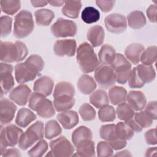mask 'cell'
Returning a JSON list of instances; mask_svg holds the SVG:
<instances>
[{"label":"cell","mask_w":157,"mask_h":157,"mask_svg":"<svg viewBox=\"0 0 157 157\" xmlns=\"http://www.w3.org/2000/svg\"><path fill=\"white\" fill-rule=\"evenodd\" d=\"M1 62L6 63H19L22 61L28 54L27 46L21 41H1L0 49Z\"/></svg>","instance_id":"6da1fadb"},{"label":"cell","mask_w":157,"mask_h":157,"mask_svg":"<svg viewBox=\"0 0 157 157\" xmlns=\"http://www.w3.org/2000/svg\"><path fill=\"white\" fill-rule=\"evenodd\" d=\"M76 52L77 61L82 72L85 74L92 72L100 66L93 47L88 42L81 43Z\"/></svg>","instance_id":"7a4b0ae2"},{"label":"cell","mask_w":157,"mask_h":157,"mask_svg":"<svg viewBox=\"0 0 157 157\" xmlns=\"http://www.w3.org/2000/svg\"><path fill=\"white\" fill-rule=\"evenodd\" d=\"M13 34L17 39H23L30 35L34 28L33 15L27 10H21L15 16Z\"/></svg>","instance_id":"3957f363"},{"label":"cell","mask_w":157,"mask_h":157,"mask_svg":"<svg viewBox=\"0 0 157 157\" xmlns=\"http://www.w3.org/2000/svg\"><path fill=\"white\" fill-rule=\"evenodd\" d=\"M28 107L36 112L37 115L41 118H52L55 114L53 103L47 99L46 96L38 93H31L28 101Z\"/></svg>","instance_id":"277c9868"},{"label":"cell","mask_w":157,"mask_h":157,"mask_svg":"<svg viewBox=\"0 0 157 157\" xmlns=\"http://www.w3.org/2000/svg\"><path fill=\"white\" fill-rule=\"evenodd\" d=\"M44 134V123L41 121H37L23 132L18 143V147L21 150L28 149L36 142L42 139Z\"/></svg>","instance_id":"5b68a950"},{"label":"cell","mask_w":157,"mask_h":157,"mask_svg":"<svg viewBox=\"0 0 157 157\" xmlns=\"http://www.w3.org/2000/svg\"><path fill=\"white\" fill-rule=\"evenodd\" d=\"M0 134V155L6 151L7 147H14L19 141L23 134V130L13 124H10L6 127L1 126Z\"/></svg>","instance_id":"8992f818"},{"label":"cell","mask_w":157,"mask_h":157,"mask_svg":"<svg viewBox=\"0 0 157 157\" xmlns=\"http://www.w3.org/2000/svg\"><path fill=\"white\" fill-rule=\"evenodd\" d=\"M110 66L115 72L116 82L119 84H125L132 69L131 63L122 54L117 53L115 59Z\"/></svg>","instance_id":"52a82bcc"},{"label":"cell","mask_w":157,"mask_h":157,"mask_svg":"<svg viewBox=\"0 0 157 157\" xmlns=\"http://www.w3.org/2000/svg\"><path fill=\"white\" fill-rule=\"evenodd\" d=\"M50 29L53 36L57 38L73 37L77 33V25L74 21L59 18Z\"/></svg>","instance_id":"ba28073f"},{"label":"cell","mask_w":157,"mask_h":157,"mask_svg":"<svg viewBox=\"0 0 157 157\" xmlns=\"http://www.w3.org/2000/svg\"><path fill=\"white\" fill-rule=\"evenodd\" d=\"M94 78L98 85L103 88L113 86L116 82L113 69L109 65H100L94 72Z\"/></svg>","instance_id":"9c48e42d"},{"label":"cell","mask_w":157,"mask_h":157,"mask_svg":"<svg viewBox=\"0 0 157 157\" xmlns=\"http://www.w3.org/2000/svg\"><path fill=\"white\" fill-rule=\"evenodd\" d=\"M50 147L56 157L72 156L75 148L71 142L64 136H60L50 142Z\"/></svg>","instance_id":"30bf717a"},{"label":"cell","mask_w":157,"mask_h":157,"mask_svg":"<svg viewBox=\"0 0 157 157\" xmlns=\"http://www.w3.org/2000/svg\"><path fill=\"white\" fill-rule=\"evenodd\" d=\"M40 75V72L26 62L18 63L15 66V78L18 83L33 81Z\"/></svg>","instance_id":"8fae6325"},{"label":"cell","mask_w":157,"mask_h":157,"mask_svg":"<svg viewBox=\"0 0 157 157\" xmlns=\"http://www.w3.org/2000/svg\"><path fill=\"white\" fill-rule=\"evenodd\" d=\"M104 24L106 29L113 34L123 33L127 28V21L125 17L117 13L107 15L104 19Z\"/></svg>","instance_id":"7c38bea8"},{"label":"cell","mask_w":157,"mask_h":157,"mask_svg":"<svg viewBox=\"0 0 157 157\" xmlns=\"http://www.w3.org/2000/svg\"><path fill=\"white\" fill-rule=\"evenodd\" d=\"M13 66L10 64L1 62L0 63V78L1 96L6 94L13 88L15 82L12 76Z\"/></svg>","instance_id":"4fadbf2b"},{"label":"cell","mask_w":157,"mask_h":157,"mask_svg":"<svg viewBox=\"0 0 157 157\" xmlns=\"http://www.w3.org/2000/svg\"><path fill=\"white\" fill-rule=\"evenodd\" d=\"M77 51V43L74 39L57 40L53 45V52L56 56L72 57Z\"/></svg>","instance_id":"5bb4252c"},{"label":"cell","mask_w":157,"mask_h":157,"mask_svg":"<svg viewBox=\"0 0 157 157\" xmlns=\"http://www.w3.org/2000/svg\"><path fill=\"white\" fill-rule=\"evenodd\" d=\"M31 94V90L25 84H20L14 88L9 95V98L18 105H25L29 101Z\"/></svg>","instance_id":"9a60e30c"},{"label":"cell","mask_w":157,"mask_h":157,"mask_svg":"<svg viewBox=\"0 0 157 157\" xmlns=\"http://www.w3.org/2000/svg\"><path fill=\"white\" fill-rule=\"evenodd\" d=\"M17 109L15 104L6 98H2L0 103V121L1 125L10 123L13 119Z\"/></svg>","instance_id":"2e32d148"},{"label":"cell","mask_w":157,"mask_h":157,"mask_svg":"<svg viewBox=\"0 0 157 157\" xmlns=\"http://www.w3.org/2000/svg\"><path fill=\"white\" fill-rule=\"evenodd\" d=\"M54 86L53 79L47 75H44L37 78L34 83V92L38 93L45 96L51 94Z\"/></svg>","instance_id":"e0dca14e"},{"label":"cell","mask_w":157,"mask_h":157,"mask_svg":"<svg viewBox=\"0 0 157 157\" xmlns=\"http://www.w3.org/2000/svg\"><path fill=\"white\" fill-rule=\"evenodd\" d=\"M126 101L134 111L142 110L147 104L145 94L140 91L132 90L127 94Z\"/></svg>","instance_id":"ac0fdd59"},{"label":"cell","mask_w":157,"mask_h":157,"mask_svg":"<svg viewBox=\"0 0 157 157\" xmlns=\"http://www.w3.org/2000/svg\"><path fill=\"white\" fill-rule=\"evenodd\" d=\"M56 118L65 129H71L79 121L78 113L74 110H67L58 113Z\"/></svg>","instance_id":"d6986e66"},{"label":"cell","mask_w":157,"mask_h":157,"mask_svg":"<svg viewBox=\"0 0 157 157\" xmlns=\"http://www.w3.org/2000/svg\"><path fill=\"white\" fill-rule=\"evenodd\" d=\"M105 37V32L103 28L99 25H94L89 28L86 33L87 40L93 47L101 46Z\"/></svg>","instance_id":"ffe728a7"},{"label":"cell","mask_w":157,"mask_h":157,"mask_svg":"<svg viewBox=\"0 0 157 157\" xmlns=\"http://www.w3.org/2000/svg\"><path fill=\"white\" fill-rule=\"evenodd\" d=\"M96 83L94 78L87 74H82L78 78L77 83L78 90L83 94H91L96 88Z\"/></svg>","instance_id":"44dd1931"},{"label":"cell","mask_w":157,"mask_h":157,"mask_svg":"<svg viewBox=\"0 0 157 157\" xmlns=\"http://www.w3.org/2000/svg\"><path fill=\"white\" fill-rule=\"evenodd\" d=\"M144 49L145 47L142 44H131L124 50L125 58L132 64H137L140 62V58Z\"/></svg>","instance_id":"7402d4cb"},{"label":"cell","mask_w":157,"mask_h":157,"mask_svg":"<svg viewBox=\"0 0 157 157\" xmlns=\"http://www.w3.org/2000/svg\"><path fill=\"white\" fill-rule=\"evenodd\" d=\"M116 55V51L112 46L104 44L101 47L98 53V59L102 65L110 66L115 60Z\"/></svg>","instance_id":"603a6c76"},{"label":"cell","mask_w":157,"mask_h":157,"mask_svg":"<svg viewBox=\"0 0 157 157\" xmlns=\"http://www.w3.org/2000/svg\"><path fill=\"white\" fill-rule=\"evenodd\" d=\"M127 91L122 86H112L108 93V97L110 102L115 105H118L123 102H125L127 97Z\"/></svg>","instance_id":"cb8c5ba5"},{"label":"cell","mask_w":157,"mask_h":157,"mask_svg":"<svg viewBox=\"0 0 157 157\" xmlns=\"http://www.w3.org/2000/svg\"><path fill=\"white\" fill-rule=\"evenodd\" d=\"M37 118L36 114L26 108H21L15 118V123L21 128L27 127L31 123Z\"/></svg>","instance_id":"d4e9b609"},{"label":"cell","mask_w":157,"mask_h":157,"mask_svg":"<svg viewBox=\"0 0 157 157\" xmlns=\"http://www.w3.org/2000/svg\"><path fill=\"white\" fill-rule=\"evenodd\" d=\"M128 26L134 29L142 28L147 23L146 17L144 13L140 10L131 12L127 16Z\"/></svg>","instance_id":"484cf974"},{"label":"cell","mask_w":157,"mask_h":157,"mask_svg":"<svg viewBox=\"0 0 157 157\" xmlns=\"http://www.w3.org/2000/svg\"><path fill=\"white\" fill-rule=\"evenodd\" d=\"M92 138L93 133L91 130L85 126H80L76 128L71 136L72 142L74 147L83 141L92 140Z\"/></svg>","instance_id":"4316f807"},{"label":"cell","mask_w":157,"mask_h":157,"mask_svg":"<svg viewBox=\"0 0 157 157\" xmlns=\"http://www.w3.org/2000/svg\"><path fill=\"white\" fill-rule=\"evenodd\" d=\"M136 68L139 78L145 84L151 83L155 80L156 72L152 65L138 64Z\"/></svg>","instance_id":"83f0119b"},{"label":"cell","mask_w":157,"mask_h":157,"mask_svg":"<svg viewBox=\"0 0 157 157\" xmlns=\"http://www.w3.org/2000/svg\"><path fill=\"white\" fill-rule=\"evenodd\" d=\"M82 6L80 1H66L63 5L61 12L67 17L77 18L78 17Z\"/></svg>","instance_id":"f1b7e54d"},{"label":"cell","mask_w":157,"mask_h":157,"mask_svg":"<svg viewBox=\"0 0 157 157\" xmlns=\"http://www.w3.org/2000/svg\"><path fill=\"white\" fill-rule=\"evenodd\" d=\"M36 23L38 26H47L55 17V13L48 9H41L34 12Z\"/></svg>","instance_id":"f546056e"},{"label":"cell","mask_w":157,"mask_h":157,"mask_svg":"<svg viewBox=\"0 0 157 157\" xmlns=\"http://www.w3.org/2000/svg\"><path fill=\"white\" fill-rule=\"evenodd\" d=\"M90 103L97 109L109 105V99L108 94L102 89H98L93 91L90 96Z\"/></svg>","instance_id":"4dcf8cb0"},{"label":"cell","mask_w":157,"mask_h":157,"mask_svg":"<svg viewBox=\"0 0 157 157\" xmlns=\"http://www.w3.org/2000/svg\"><path fill=\"white\" fill-rule=\"evenodd\" d=\"M75 93V88L71 83L67 81H61L56 85L53 91V96L54 98L63 96L74 97Z\"/></svg>","instance_id":"1f68e13d"},{"label":"cell","mask_w":157,"mask_h":157,"mask_svg":"<svg viewBox=\"0 0 157 157\" xmlns=\"http://www.w3.org/2000/svg\"><path fill=\"white\" fill-rule=\"evenodd\" d=\"M74 97L70 96H63L54 98L53 105L55 109L58 112H62L70 110L75 104Z\"/></svg>","instance_id":"d6a6232c"},{"label":"cell","mask_w":157,"mask_h":157,"mask_svg":"<svg viewBox=\"0 0 157 157\" xmlns=\"http://www.w3.org/2000/svg\"><path fill=\"white\" fill-rule=\"evenodd\" d=\"M76 147L78 156L94 157L96 156L94 142L92 140H87L78 144Z\"/></svg>","instance_id":"836d02e7"},{"label":"cell","mask_w":157,"mask_h":157,"mask_svg":"<svg viewBox=\"0 0 157 157\" xmlns=\"http://www.w3.org/2000/svg\"><path fill=\"white\" fill-rule=\"evenodd\" d=\"M115 133L117 138L128 140L132 138L134 132L128 126L126 122H118L115 126Z\"/></svg>","instance_id":"e575fe53"},{"label":"cell","mask_w":157,"mask_h":157,"mask_svg":"<svg viewBox=\"0 0 157 157\" xmlns=\"http://www.w3.org/2000/svg\"><path fill=\"white\" fill-rule=\"evenodd\" d=\"M62 129L57 121L50 120L45 123L44 128V136L47 139H52L60 135Z\"/></svg>","instance_id":"d590c367"},{"label":"cell","mask_w":157,"mask_h":157,"mask_svg":"<svg viewBox=\"0 0 157 157\" xmlns=\"http://www.w3.org/2000/svg\"><path fill=\"white\" fill-rule=\"evenodd\" d=\"M81 18L82 21L85 23H94L99 20L100 13L94 7H86L81 13Z\"/></svg>","instance_id":"8d00e7d4"},{"label":"cell","mask_w":157,"mask_h":157,"mask_svg":"<svg viewBox=\"0 0 157 157\" xmlns=\"http://www.w3.org/2000/svg\"><path fill=\"white\" fill-rule=\"evenodd\" d=\"M115 112L118 118L124 121H126L133 118L135 113L134 110L126 102H123L118 105Z\"/></svg>","instance_id":"74e56055"},{"label":"cell","mask_w":157,"mask_h":157,"mask_svg":"<svg viewBox=\"0 0 157 157\" xmlns=\"http://www.w3.org/2000/svg\"><path fill=\"white\" fill-rule=\"evenodd\" d=\"M156 45H152L145 48L141 54L140 61L144 65H152L156 59Z\"/></svg>","instance_id":"f35d334b"},{"label":"cell","mask_w":157,"mask_h":157,"mask_svg":"<svg viewBox=\"0 0 157 157\" xmlns=\"http://www.w3.org/2000/svg\"><path fill=\"white\" fill-rule=\"evenodd\" d=\"M98 118L102 122L113 121L116 118L115 109L109 105L100 108L98 111Z\"/></svg>","instance_id":"ab89813d"},{"label":"cell","mask_w":157,"mask_h":157,"mask_svg":"<svg viewBox=\"0 0 157 157\" xmlns=\"http://www.w3.org/2000/svg\"><path fill=\"white\" fill-rule=\"evenodd\" d=\"M1 9L2 12L7 15H14L21 7L20 1H1Z\"/></svg>","instance_id":"60d3db41"},{"label":"cell","mask_w":157,"mask_h":157,"mask_svg":"<svg viewBox=\"0 0 157 157\" xmlns=\"http://www.w3.org/2000/svg\"><path fill=\"white\" fill-rule=\"evenodd\" d=\"M48 146L47 142L41 139L37 142V143L28 151V155L31 157H41L45 155L48 150Z\"/></svg>","instance_id":"b9f144b4"},{"label":"cell","mask_w":157,"mask_h":157,"mask_svg":"<svg viewBox=\"0 0 157 157\" xmlns=\"http://www.w3.org/2000/svg\"><path fill=\"white\" fill-rule=\"evenodd\" d=\"M78 113L82 119L85 121H91L96 117L94 109L88 103H83L79 108Z\"/></svg>","instance_id":"7bdbcfd3"},{"label":"cell","mask_w":157,"mask_h":157,"mask_svg":"<svg viewBox=\"0 0 157 157\" xmlns=\"http://www.w3.org/2000/svg\"><path fill=\"white\" fill-rule=\"evenodd\" d=\"M115 124H107L102 125L99 129L100 137L107 142L117 139L115 133Z\"/></svg>","instance_id":"ee69618b"},{"label":"cell","mask_w":157,"mask_h":157,"mask_svg":"<svg viewBox=\"0 0 157 157\" xmlns=\"http://www.w3.org/2000/svg\"><path fill=\"white\" fill-rule=\"evenodd\" d=\"M134 118L142 128H149L153 123V120L143 110L135 113Z\"/></svg>","instance_id":"f6af8a7d"},{"label":"cell","mask_w":157,"mask_h":157,"mask_svg":"<svg viewBox=\"0 0 157 157\" xmlns=\"http://www.w3.org/2000/svg\"><path fill=\"white\" fill-rule=\"evenodd\" d=\"M12 18L7 15H2L0 18L1 36L6 37L8 36L12 31Z\"/></svg>","instance_id":"bcb514c9"},{"label":"cell","mask_w":157,"mask_h":157,"mask_svg":"<svg viewBox=\"0 0 157 157\" xmlns=\"http://www.w3.org/2000/svg\"><path fill=\"white\" fill-rule=\"evenodd\" d=\"M97 156L109 157L113 155V150L107 141H100L97 145Z\"/></svg>","instance_id":"7dc6e473"},{"label":"cell","mask_w":157,"mask_h":157,"mask_svg":"<svg viewBox=\"0 0 157 157\" xmlns=\"http://www.w3.org/2000/svg\"><path fill=\"white\" fill-rule=\"evenodd\" d=\"M25 62L30 64L31 66L35 68L39 72L42 71L45 66V63L42 58L40 56L36 54L31 55L29 56H28L25 61Z\"/></svg>","instance_id":"c3c4849f"},{"label":"cell","mask_w":157,"mask_h":157,"mask_svg":"<svg viewBox=\"0 0 157 157\" xmlns=\"http://www.w3.org/2000/svg\"><path fill=\"white\" fill-rule=\"evenodd\" d=\"M128 82L129 86L131 88H140L145 85V83L139 78L136 67L131 69Z\"/></svg>","instance_id":"681fc988"},{"label":"cell","mask_w":157,"mask_h":157,"mask_svg":"<svg viewBox=\"0 0 157 157\" xmlns=\"http://www.w3.org/2000/svg\"><path fill=\"white\" fill-rule=\"evenodd\" d=\"M144 112L153 120L157 119V102L151 101L147 103L144 107Z\"/></svg>","instance_id":"f907efd6"},{"label":"cell","mask_w":157,"mask_h":157,"mask_svg":"<svg viewBox=\"0 0 157 157\" xmlns=\"http://www.w3.org/2000/svg\"><path fill=\"white\" fill-rule=\"evenodd\" d=\"M97 6L101 10V11L104 13H107L112 10L116 2L115 1H101L97 0L95 1Z\"/></svg>","instance_id":"816d5d0a"},{"label":"cell","mask_w":157,"mask_h":157,"mask_svg":"<svg viewBox=\"0 0 157 157\" xmlns=\"http://www.w3.org/2000/svg\"><path fill=\"white\" fill-rule=\"evenodd\" d=\"M156 132V128H152V129H148L145 132V134H144L145 139L147 144L154 145L157 144Z\"/></svg>","instance_id":"f5cc1de1"},{"label":"cell","mask_w":157,"mask_h":157,"mask_svg":"<svg viewBox=\"0 0 157 157\" xmlns=\"http://www.w3.org/2000/svg\"><path fill=\"white\" fill-rule=\"evenodd\" d=\"M107 142L109 144L110 147L114 150H120L121 149H123L127 145L126 140L120 139L118 138H117L114 140L109 141Z\"/></svg>","instance_id":"db71d44e"},{"label":"cell","mask_w":157,"mask_h":157,"mask_svg":"<svg viewBox=\"0 0 157 157\" xmlns=\"http://www.w3.org/2000/svg\"><path fill=\"white\" fill-rule=\"evenodd\" d=\"M156 10L157 7L155 4H151L147 8L146 13L151 23H156Z\"/></svg>","instance_id":"11a10c76"},{"label":"cell","mask_w":157,"mask_h":157,"mask_svg":"<svg viewBox=\"0 0 157 157\" xmlns=\"http://www.w3.org/2000/svg\"><path fill=\"white\" fill-rule=\"evenodd\" d=\"M126 123L128 124V126L134 132L137 133L140 132L143 128L137 123V122L134 120V117L132 118L131 119L125 121Z\"/></svg>","instance_id":"9f6ffc18"},{"label":"cell","mask_w":157,"mask_h":157,"mask_svg":"<svg viewBox=\"0 0 157 157\" xmlns=\"http://www.w3.org/2000/svg\"><path fill=\"white\" fill-rule=\"evenodd\" d=\"M2 157H19L21 156V154L20 151L18 150V149L16 148H7L6 151L2 153L1 155Z\"/></svg>","instance_id":"6f0895ef"},{"label":"cell","mask_w":157,"mask_h":157,"mask_svg":"<svg viewBox=\"0 0 157 157\" xmlns=\"http://www.w3.org/2000/svg\"><path fill=\"white\" fill-rule=\"evenodd\" d=\"M31 3L34 7H44L47 5L48 3V1H40V0H32L31 1Z\"/></svg>","instance_id":"680465c9"},{"label":"cell","mask_w":157,"mask_h":157,"mask_svg":"<svg viewBox=\"0 0 157 157\" xmlns=\"http://www.w3.org/2000/svg\"><path fill=\"white\" fill-rule=\"evenodd\" d=\"M145 156H156V147L148 148L145 151Z\"/></svg>","instance_id":"91938a15"},{"label":"cell","mask_w":157,"mask_h":157,"mask_svg":"<svg viewBox=\"0 0 157 157\" xmlns=\"http://www.w3.org/2000/svg\"><path fill=\"white\" fill-rule=\"evenodd\" d=\"M115 156H132V154L128 150H123L114 155Z\"/></svg>","instance_id":"94428289"},{"label":"cell","mask_w":157,"mask_h":157,"mask_svg":"<svg viewBox=\"0 0 157 157\" xmlns=\"http://www.w3.org/2000/svg\"><path fill=\"white\" fill-rule=\"evenodd\" d=\"M48 4H50L53 7H61L64 4V1H48Z\"/></svg>","instance_id":"6125c7cd"},{"label":"cell","mask_w":157,"mask_h":157,"mask_svg":"<svg viewBox=\"0 0 157 157\" xmlns=\"http://www.w3.org/2000/svg\"><path fill=\"white\" fill-rule=\"evenodd\" d=\"M45 156H53V153H52V151L51 150H50V151H49V153H48Z\"/></svg>","instance_id":"be15d7a7"}]
</instances>
